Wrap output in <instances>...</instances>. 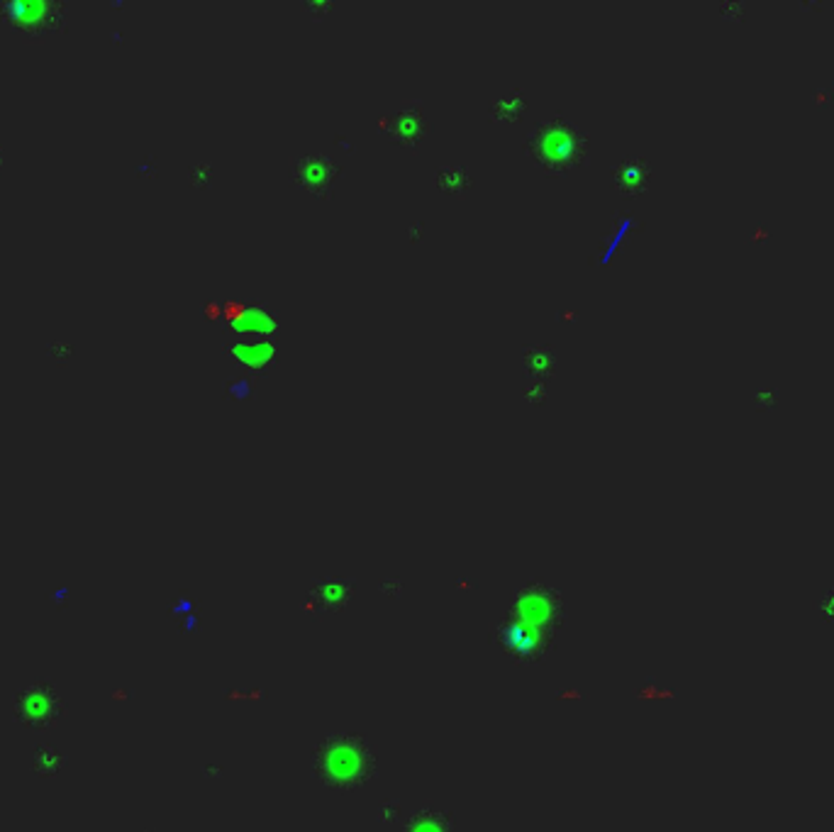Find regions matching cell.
Here are the masks:
<instances>
[{
	"instance_id": "52a82bcc",
	"label": "cell",
	"mask_w": 834,
	"mask_h": 832,
	"mask_svg": "<svg viewBox=\"0 0 834 832\" xmlns=\"http://www.w3.org/2000/svg\"><path fill=\"white\" fill-rule=\"evenodd\" d=\"M637 696L639 698H654V701H666V698H674V691L664 689V686L649 684V686H644V689H639Z\"/></svg>"
},
{
	"instance_id": "ba28073f",
	"label": "cell",
	"mask_w": 834,
	"mask_h": 832,
	"mask_svg": "<svg viewBox=\"0 0 834 832\" xmlns=\"http://www.w3.org/2000/svg\"><path fill=\"white\" fill-rule=\"evenodd\" d=\"M398 815H400V806H398V803L388 801V803H383L381 811H378V820H381V823L391 825V823H396Z\"/></svg>"
},
{
	"instance_id": "277c9868",
	"label": "cell",
	"mask_w": 834,
	"mask_h": 832,
	"mask_svg": "<svg viewBox=\"0 0 834 832\" xmlns=\"http://www.w3.org/2000/svg\"><path fill=\"white\" fill-rule=\"evenodd\" d=\"M496 635H498L500 647H503V650L520 664L539 662V659L547 657L554 645L552 640H544V637L532 635L530 630H525L520 623H515V620H505L503 625H498Z\"/></svg>"
},
{
	"instance_id": "3957f363",
	"label": "cell",
	"mask_w": 834,
	"mask_h": 832,
	"mask_svg": "<svg viewBox=\"0 0 834 832\" xmlns=\"http://www.w3.org/2000/svg\"><path fill=\"white\" fill-rule=\"evenodd\" d=\"M530 149L535 159L547 171H564L583 162L586 137L564 118H552L537 127L530 135Z\"/></svg>"
},
{
	"instance_id": "8992f818",
	"label": "cell",
	"mask_w": 834,
	"mask_h": 832,
	"mask_svg": "<svg viewBox=\"0 0 834 832\" xmlns=\"http://www.w3.org/2000/svg\"><path fill=\"white\" fill-rule=\"evenodd\" d=\"M403 832H459L457 823L449 813L437 808H422L405 823Z\"/></svg>"
},
{
	"instance_id": "7a4b0ae2",
	"label": "cell",
	"mask_w": 834,
	"mask_h": 832,
	"mask_svg": "<svg viewBox=\"0 0 834 832\" xmlns=\"http://www.w3.org/2000/svg\"><path fill=\"white\" fill-rule=\"evenodd\" d=\"M510 620L520 623L532 635L544 640H556V632L564 625V601L559 591L547 584H525L515 593L510 606Z\"/></svg>"
},
{
	"instance_id": "5b68a950",
	"label": "cell",
	"mask_w": 834,
	"mask_h": 832,
	"mask_svg": "<svg viewBox=\"0 0 834 832\" xmlns=\"http://www.w3.org/2000/svg\"><path fill=\"white\" fill-rule=\"evenodd\" d=\"M354 591H357V584L347 579L318 581V584H313V589L308 591V603H305V608L315 615L337 613V610H342L352 601Z\"/></svg>"
},
{
	"instance_id": "6da1fadb",
	"label": "cell",
	"mask_w": 834,
	"mask_h": 832,
	"mask_svg": "<svg viewBox=\"0 0 834 832\" xmlns=\"http://www.w3.org/2000/svg\"><path fill=\"white\" fill-rule=\"evenodd\" d=\"M313 774L327 789L359 791L378 776L376 754L357 735H327L313 750Z\"/></svg>"
}]
</instances>
